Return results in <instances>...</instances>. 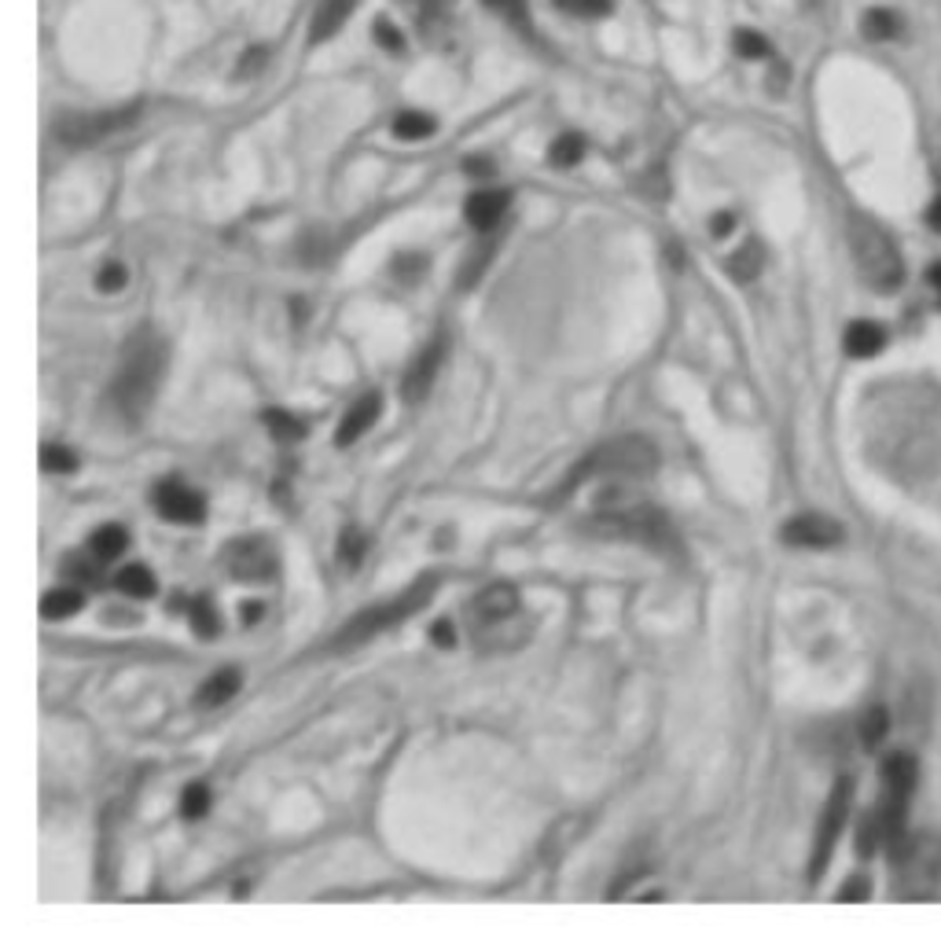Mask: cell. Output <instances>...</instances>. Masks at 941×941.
<instances>
[{"instance_id":"32","label":"cell","mask_w":941,"mask_h":941,"mask_svg":"<svg viewBox=\"0 0 941 941\" xmlns=\"http://www.w3.org/2000/svg\"><path fill=\"white\" fill-rule=\"evenodd\" d=\"M206 809H210V791H206L203 783H192V787L181 794V817L199 820V817H206Z\"/></svg>"},{"instance_id":"3","label":"cell","mask_w":941,"mask_h":941,"mask_svg":"<svg viewBox=\"0 0 941 941\" xmlns=\"http://www.w3.org/2000/svg\"><path fill=\"white\" fill-rule=\"evenodd\" d=\"M846 236H850V254L857 261V273L872 291H897L901 280H905V261L897 254L894 239L886 236L883 225H875L872 217L853 214L850 225H846Z\"/></svg>"},{"instance_id":"46","label":"cell","mask_w":941,"mask_h":941,"mask_svg":"<svg viewBox=\"0 0 941 941\" xmlns=\"http://www.w3.org/2000/svg\"><path fill=\"white\" fill-rule=\"evenodd\" d=\"M409 4H416V8H423L427 15H438L449 4V0H409Z\"/></svg>"},{"instance_id":"15","label":"cell","mask_w":941,"mask_h":941,"mask_svg":"<svg viewBox=\"0 0 941 941\" xmlns=\"http://www.w3.org/2000/svg\"><path fill=\"white\" fill-rule=\"evenodd\" d=\"M508 203H511L508 192H475L471 199H467V206H464L467 225L478 228V232H489V228L497 225L500 217L508 214Z\"/></svg>"},{"instance_id":"2","label":"cell","mask_w":941,"mask_h":941,"mask_svg":"<svg viewBox=\"0 0 941 941\" xmlns=\"http://www.w3.org/2000/svg\"><path fill=\"white\" fill-rule=\"evenodd\" d=\"M166 375V342L159 331L140 328L133 331L122 346L118 368L111 379V405L125 423H140L148 416L151 401L159 394V383Z\"/></svg>"},{"instance_id":"45","label":"cell","mask_w":941,"mask_h":941,"mask_svg":"<svg viewBox=\"0 0 941 941\" xmlns=\"http://www.w3.org/2000/svg\"><path fill=\"white\" fill-rule=\"evenodd\" d=\"M927 225L934 228V232H941V195L927 206Z\"/></svg>"},{"instance_id":"4","label":"cell","mask_w":941,"mask_h":941,"mask_svg":"<svg viewBox=\"0 0 941 941\" xmlns=\"http://www.w3.org/2000/svg\"><path fill=\"white\" fill-rule=\"evenodd\" d=\"M655 467H658L655 442H647L640 434H625V438H614V442L592 449V453L574 467V475L567 478L563 493L578 489L581 482L592 475H651Z\"/></svg>"},{"instance_id":"8","label":"cell","mask_w":941,"mask_h":941,"mask_svg":"<svg viewBox=\"0 0 941 941\" xmlns=\"http://www.w3.org/2000/svg\"><path fill=\"white\" fill-rule=\"evenodd\" d=\"M850 802H853V780L842 776L835 787H831V798L820 813V828H817V842H813V864H809V879H820L824 868L831 861V850L839 842L842 828H846V817H850Z\"/></svg>"},{"instance_id":"24","label":"cell","mask_w":941,"mask_h":941,"mask_svg":"<svg viewBox=\"0 0 941 941\" xmlns=\"http://www.w3.org/2000/svg\"><path fill=\"white\" fill-rule=\"evenodd\" d=\"M861 34L868 41H897L901 37V19L894 12H886V8H872V12H864Z\"/></svg>"},{"instance_id":"1","label":"cell","mask_w":941,"mask_h":941,"mask_svg":"<svg viewBox=\"0 0 941 941\" xmlns=\"http://www.w3.org/2000/svg\"><path fill=\"white\" fill-rule=\"evenodd\" d=\"M868 456L897 482L941 475V401L919 386H894L868 409Z\"/></svg>"},{"instance_id":"28","label":"cell","mask_w":941,"mask_h":941,"mask_svg":"<svg viewBox=\"0 0 941 941\" xmlns=\"http://www.w3.org/2000/svg\"><path fill=\"white\" fill-rule=\"evenodd\" d=\"M886 732H890V714H886V706H872V710L861 717V743L868 750L879 747V743L886 739Z\"/></svg>"},{"instance_id":"31","label":"cell","mask_w":941,"mask_h":941,"mask_svg":"<svg viewBox=\"0 0 941 941\" xmlns=\"http://www.w3.org/2000/svg\"><path fill=\"white\" fill-rule=\"evenodd\" d=\"M493 247H497V243H493V239H486L482 247L467 254V258H464V269H460V287H471V284L478 280V276H482V269H486L489 258H493Z\"/></svg>"},{"instance_id":"43","label":"cell","mask_w":941,"mask_h":941,"mask_svg":"<svg viewBox=\"0 0 941 941\" xmlns=\"http://www.w3.org/2000/svg\"><path fill=\"white\" fill-rule=\"evenodd\" d=\"M732 228H736V214H717L714 221H710V232H714L717 239H725Z\"/></svg>"},{"instance_id":"11","label":"cell","mask_w":941,"mask_h":941,"mask_svg":"<svg viewBox=\"0 0 941 941\" xmlns=\"http://www.w3.org/2000/svg\"><path fill=\"white\" fill-rule=\"evenodd\" d=\"M783 541L794 548H831L842 541V522L828 519V515H794L787 526H783Z\"/></svg>"},{"instance_id":"44","label":"cell","mask_w":941,"mask_h":941,"mask_svg":"<svg viewBox=\"0 0 941 941\" xmlns=\"http://www.w3.org/2000/svg\"><path fill=\"white\" fill-rule=\"evenodd\" d=\"M431 636H434V644H442V647H453V640H456V636H453V625H449V622H438V625H434Z\"/></svg>"},{"instance_id":"33","label":"cell","mask_w":941,"mask_h":941,"mask_svg":"<svg viewBox=\"0 0 941 941\" xmlns=\"http://www.w3.org/2000/svg\"><path fill=\"white\" fill-rule=\"evenodd\" d=\"M125 280H129V273H125L122 261H103L100 273H96V287H100L103 295H118L125 287Z\"/></svg>"},{"instance_id":"7","label":"cell","mask_w":941,"mask_h":941,"mask_svg":"<svg viewBox=\"0 0 941 941\" xmlns=\"http://www.w3.org/2000/svg\"><path fill=\"white\" fill-rule=\"evenodd\" d=\"M140 103H129L122 111H100V114H67L63 122L56 125V137L70 148H92L100 140L122 133L129 125L137 122Z\"/></svg>"},{"instance_id":"16","label":"cell","mask_w":941,"mask_h":941,"mask_svg":"<svg viewBox=\"0 0 941 941\" xmlns=\"http://www.w3.org/2000/svg\"><path fill=\"white\" fill-rule=\"evenodd\" d=\"M357 4H361V0H324V4L317 8V15H313V30H309V37H313V41H328V37H335L342 26H346V19L357 12Z\"/></svg>"},{"instance_id":"41","label":"cell","mask_w":941,"mask_h":941,"mask_svg":"<svg viewBox=\"0 0 941 941\" xmlns=\"http://www.w3.org/2000/svg\"><path fill=\"white\" fill-rule=\"evenodd\" d=\"M647 181L640 184V192L644 195H651V199H666V177H662V170H651V173H644Z\"/></svg>"},{"instance_id":"30","label":"cell","mask_w":941,"mask_h":941,"mask_svg":"<svg viewBox=\"0 0 941 941\" xmlns=\"http://www.w3.org/2000/svg\"><path fill=\"white\" fill-rule=\"evenodd\" d=\"M100 563L103 559H96L89 552V556H67V563H63V578L78 581V585H96L100 581Z\"/></svg>"},{"instance_id":"18","label":"cell","mask_w":941,"mask_h":941,"mask_svg":"<svg viewBox=\"0 0 941 941\" xmlns=\"http://www.w3.org/2000/svg\"><path fill=\"white\" fill-rule=\"evenodd\" d=\"M842 346H846V353H850V357L864 361V357H875V353L886 346V331L879 328V324H872V320H857V324H850V328H846V339H842Z\"/></svg>"},{"instance_id":"20","label":"cell","mask_w":941,"mask_h":941,"mask_svg":"<svg viewBox=\"0 0 941 941\" xmlns=\"http://www.w3.org/2000/svg\"><path fill=\"white\" fill-rule=\"evenodd\" d=\"M81 607H85V596H81V589H70V585L41 596V618H48V622H63L70 614H78Z\"/></svg>"},{"instance_id":"39","label":"cell","mask_w":941,"mask_h":941,"mask_svg":"<svg viewBox=\"0 0 941 941\" xmlns=\"http://www.w3.org/2000/svg\"><path fill=\"white\" fill-rule=\"evenodd\" d=\"M375 41L383 48H390V52H401V48H405V37H401V30H397L390 19H379V23H375Z\"/></svg>"},{"instance_id":"37","label":"cell","mask_w":941,"mask_h":941,"mask_svg":"<svg viewBox=\"0 0 941 941\" xmlns=\"http://www.w3.org/2000/svg\"><path fill=\"white\" fill-rule=\"evenodd\" d=\"M556 8L570 15H581V19H592V15H607L611 12V0H552Z\"/></svg>"},{"instance_id":"29","label":"cell","mask_w":941,"mask_h":941,"mask_svg":"<svg viewBox=\"0 0 941 941\" xmlns=\"http://www.w3.org/2000/svg\"><path fill=\"white\" fill-rule=\"evenodd\" d=\"M548 159H552V166H578V162L585 159V140H581L578 133H563V137L552 144Z\"/></svg>"},{"instance_id":"47","label":"cell","mask_w":941,"mask_h":941,"mask_svg":"<svg viewBox=\"0 0 941 941\" xmlns=\"http://www.w3.org/2000/svg\"><path fill=\"white\" fill-rule=\"evenodd\" d=\"M261 611H265L261 603H247V607H243V614H247V622H258V618H261Z\"/></svg>"},{"instance_id":"34","label":"cell","mask_w":941,"mask_h":941,"mask_svg":"<svg viewBox=\"0 0 941 941\" xmlns=\"http://www.w3.org/2000/svg\"><path fill=\"white\" fill-rule=\"evenodd\" d=\"M364 548H368V537H364L361 530H346L342 533V541H339V556H342V563L346 567H361V559H364Z\"/></svg>"},{"instance_id":"14","label":"cell","mask_w":941,"mask_h":941,"mask_svg":"<svg viewBox=\"0 0 941 941\" xmlns=\"http://www.w3.org/2000/svg\"><path fill=\"white\" fill-rule=\"evenodd\" d=\"M379 412H383V397L379 394H364L361 401H353L339 423V434H335L339 445H353L357 438H364L372 431V423L379 420Z\"/></svg>"},{"instance_id":"10","label":"cell","mask_w":941,"mask_h":941,"mask_svg":"<svg viewBox=\"0 0 941 941\" xmlns=\"http://www.w3.org/2000/svg\"><path fill=\"white\" fill-rule=\"evenodd\" d=\"M155 508H159L162 519L181 522V526H195V522L206 519V500L192 486L177 482V478L155 486Z\"/></svg>"},{"instance_id":"23","label":"cell","mask_w":941,"mask_h":941,"mask_svg":"<svg viewBox=\"0 0 941 941\" xmlns=\"http://www.w3.org/2000/svg\"><path fill=\"white\" fill-rule=\"evenodd\" d=\"M761 265H765V250H761L758 239H750V243H743V250H736L728 258V273L747 284V280H754L761 273Z\"/></svg>"},{"instance_id":"27","label":"cell","mask_w":941,"mask_h":941,"mask_svg":"<svg viewBox=\"0 0 941 941\" xmlns=\"http://www.w3.org/2000/svg\"><path fill=\"white\" fill-rule=\"evenodd\" d=\"M394 133H397L401 140H427V137L434 133V118H431V114H423V111L397 114Z\"/></svg>"},{"instance_id":"42","label":"cell","mask_w":941,"mask_h":941,"mask_svg":"<svg viewBox=\"0 0 941 941\" xmlns=\"http://www.w3.org/2000/svg\"><path fill=\"white\" fill-rule=\"evenodd\" d=\"M868 883L864 879H850V886H842L839 890V901H868Z\"/></svg>"},{"instance_id":"17","label":"cell","mask_w":941,"mask_h":941,"mask_svg":"<svg viewBox=\"0 0 941 941\" xmlns=\"http://www.w3.org/2000/svg\"><path fill=\"white\" fill-rule=\"evenodd\" d=\"M916 780L919 769L908 754H894V758L883 761V794H894V798H905L908 802V794L916 791Z\"/></svg>"},{"instance_id":"26","label":"cell","mask_w":941,"mask_h":941,"mask_svg":"<svg viewBox=\"0 0 941 941\" xmlns=\"http://www.w3.org/2000/svg\"><path fill=\"white\" fill-rule=\"evenodd\" d=\"M41 471H48V475H70V471H78V456L70 453L67 445L45 442L41 445Z\"/></svg>"},{"instance_id":"38","label":"cell","mask_w":941,"mask_h":941,"mask_svg":"<svg viewBox=\"0 0 941 941\" xmlns=\"http://www.w3.org/2000/svg\"><path fill=\"white\" fill-rule=\"evenodd\" d=\"M265 63H269V48H265V45L247 48V56L239 59V67H236V78H254V74H258Z\"/></svg>"},{"instance_id":"13","label":"cell","mask_w":941,"mask_h":941,"mask_svg":"<svg viewBox=\"0 0 941 941\" xmlns=\"http://www.w3.org/2000/svg\"><path fill=\"white\" fill-rule=\"evenodd\" d=\"M442 350H445V342L442 339H434L427 350L412 361V368L405 372V386H401V394H405V401L409 405H416V401H423V397L431 394V386H434V379H438V364H442Z\"/></svg>"},{"instance_id":"21","label":"cell","mask_w":941,"mask_h":941,"mask_svg":"<svg viewBox=\"0 0 941 941\" xmlns=\"http://www.w3.org/2000/svg\"><path fill=\"white\" fill-rule=\"evenodd\" d=\"M125 545H129V533H125V526H118V522H107V526H100V530L89 537V552L96 559H118L125 552Z\"/></svg>"},{"instance_id":"9","label":"cell","mask_w":941,"mask_h":941,"mask_svg":"<svg viewBox=\"0 0 941 941\" xmlns=\"http://www.w3.org/2000/svg\"><path fill=\"white\" fill-rule=\"evenodd\" d=\"M225 567L239 581H265L276 574V548L265 537H243L225 548Z\"/></svg>"},{"instance_id":"19","label":"cell","mask_w":941,"mask_h":941,"mask_svg":"<svg viewBox=\"0 0 941 941\" xmlns=\"http://www.w3.org/2000/svg\"><path fill=\"white\" fill-rule=\"evenodd\" d=\"M239 692V669H217L214 677L199 688V695H195V703L206 706V710H214V706L228 703L232 695Z\"/></svg>"},{"instance_id":"12","label":"cell","mask_w":941,"mask_h":941,"mask_svg":"<svg viewBox=\"0 0 941 941\" xmlns=\"http://www.w3.org/2000/svg\"><path fill=\"white\" fill-rule=\"evenodd\" d=\"M471 622H475V629H482V625H493L500 622V618H511V614H519V592L511 589V585H489V589H482L471 600Z\"/></svg>"},{"instance_id":"22","label":"cell","mask_w":941,"mask_h":941,"mask_svg":"<svg viewBox=\"0 0 941 941\" xmlns=\"http://www.w3.org/2000/svg\"><path fill=\"white\" fill-rule=\"evenodd\" d=\"M265 427H269V434H273L276 442H302L306 438V423L298 420L295 412H284V409H265Z\"/></svg>"},{"instance_id":"35","label":"cell","mask_w":941,"mask_h":941,"mask_svg":"<svg viewBox=\"0 0 941 941\" xmlns=\"http://www.w3.org/2000/svg\"><path fill=\"white\" fill-rule=\"evenodd\" d=\"M732 45H736V52L743 59H765L772 52L769 41H765L761 34H754V30H739V34L732 37Z\"/></svg>"},{"instance_id":"48","label":"cell","mask_w":941,"mask_h":941,"mask_svg":"<svg viewBox=\"0 0 941 941\" xmlns=\"http://www.w3.org/2000/svg\"><path fill=\"white\" fill-rule=\"evenodd\" d=\"M930 284H934V287L941 291V261L934 265V269H930Z\"/></svg>"},{"instance_id":"25","label":"cell","mask_w":941,"mask_h":941,"mask_svg":"<svg viewBox=\"0 0 941 941\" xmlns=\"http://www.w3.org/2000/svg\"><path fill=\"white\" fill-rule=\"evenodd\" d=\"M114 585H118L125 596H133V600H148V596H155V574H151L148 567H137V563L118 570Z\"/></svg>"},{"instance_id":"40","label":"cell","mask_w":941,"mask_h":941,"mask_svg":"<svg viewBox=\"0 0 941 941\" xmlns=\"http://www.w3.org/2000/svg\"><path fill=\"white\" fill-rule=\"evenodd\" d=\"M493 12H500L511 23H522L526 19V0H486Z\"/></svg>"},{"instance_id":"5","label":"cell","mask_w":941,"mask_h":941,"mask_svg":"<svg viewBox=\"0 0 941 941\" xmlns=\"http://www.w3.org/2000/svg\"><path fill=\"white\" fill-rule=\"evenodd\" d=\"M589 533L592 537H607V541H636V545H647V548L673 545L669 519L658 508H647V504L600 511V515L589 519Z\"/></svg>"},{"instance_id":"36","label":"cell","mask_w":941,"mask_h":941,"mask_svg":"<svg viewBox=\"0 0 941 941\" xmlns=\"http://www.w3.org/2000/svg\"><path fill=\"white\" fill-rule=\"evenodd\" d=\"M217 611H214V603L210 600H195L192 603V629L199 636H214L217 633Z\"/></svg>"},{"instance_id":"6","label":"cell","mask_w":941,"mask_h":941,"mask_svg":"<svg viewBox=\"0 0 941 941\" xmlns=\"http://www.w3.org/2000/svg\"><path fill=\"white\" fill-rule=\"evenodd\" d=\"M431 592H434V578H423V581H416L405 596H397V600H390L386 607H372V611H364V614H357L346 629H342L339 636H335V644L331 647H339V651H346V647H357V644H364V640H372L375 633H383V629H390V625H397L401 618H409L412 611H420L423 603L431 600Z\"/></svg>"}]
</instances>
